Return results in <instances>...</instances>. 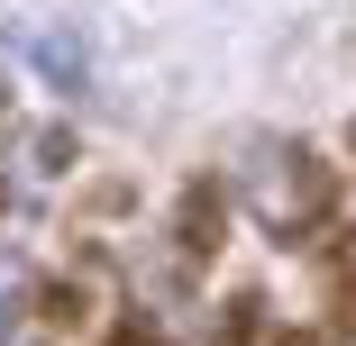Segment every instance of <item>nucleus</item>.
Listing matches in <instances>:
<instances>
[{
    "mask_svg": "<svg viewBox=\"0 0 356 346\" xmlns=\"http://www.w3.org/2000/svg\"><path fill=\"white\" fill-rule=\"evenodd\" d=\"M238 191H247V210L274 228V237H293L329 210V173L302 155V146H265L256 164H238Z\"/></svg>",
    "mask_w": 356,
    "mask_h": 346,
    "instance_id": "obj_1",
    "label": "nucleus"
},
{
    "mask_svg": "<svg viewBox=\"0 0 356 346\" xmlns=\"http://www.w3.org/2000/svg\"><path fill=\"white\" fill-rule=\"evenodd\" d=\"M19 46H28V55L46 64V73H55L64 92H74V83H83V64H92V55H83V37H46V28H28Z\"/></svg>",
    "mask_w": 356,
    "mask_h": 346,
    "instance_id": "obj_2",
    "label": "nucleus"
},
{
    "mask_svg": "<svg viewBox=\"0 0 356 346\" xmlns=\"http://www.w3.org/2000/svg\"><path fill=\"white\" fill-rule=\"evenodd\" d=\"M19 292H28V264H19L10 246H0V319H10V310H19Z\"/></svg>",
    "mask_w": 356,
    "mask_h": 346,
    "instance_id": "obj_3",
    "label": "nucleus"
}]
</instances>
